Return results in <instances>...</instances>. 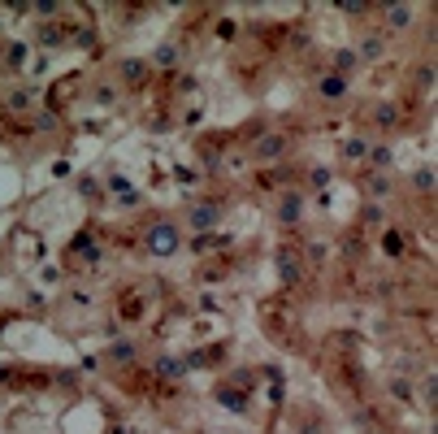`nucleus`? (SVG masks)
Returning a JSON list of instances; mask_svg holds the SVG:
<instances>
[{"label": "nucleus", "mask_w": 438, "mask_h": 434, "mask_svg": "<svg viewBox=\"0 0 438 434\" xmlns=\"http://www.w3.org/2000/svg\"><path fill=\"white\" fill-rule=\"evenodd\" d=\"M282 148H287V139H282L278 131H269V135H260V139H256V156H260V161L282 156Z\"/></svg>", "instance_id": "nucleus-1"}, {"label": "nucleus", "mask_w": 438, "mask_h": 434, "mask_svg": "<svg viewBox=\"0 0 438 434\" xmlns=\"http://www.w3.org/2000/svg\"><path fill=\"white\" fill-rule=\"evenodd\" d=\"M148 243H152V248H156L161 256H165V252H174V248H178V239H174V226H156Z\"/></svg>", "instance_id": "nucleus-2"}, {"label": "nucleus", "mask_w": 438, "mask_h": 434, "mask_svg": "<svg viewBox=\"0 0 438 434\" xmlns=\"http://www.w3.org/2000/svg\"><path fill=\"white\" fill-rule=\"evenodd\" d=\"M408 22H412V9H408V5H391V9H387V26H395V31H404Z\"/></svg>", "instance_id": "nucleus-3"}, {"label": "nucleus", "mask_w": 438, "mask_h": 434, "mask_svg": "<svg viewBox=\"0 0 438 434\" xmlns=\"http://www.w3.org/2000/svg\"><path fill=\"white\" fill-rule=\"evenodd\" d=\"M347 91V79H339V74H330V79H321V96H330V100H339Z\"/></svg>", "instance_id": "nucleus-4"}, {"label": "nucleus", "mask_w": 438, "mask_h": 434, "mask_svg": "<svg viewBox=\"0 0 438 434\" xmlns=\"http://www.w3.org/2000/svg\"><path fill=\"white\" fill-rule=\"evenodd\" d=\"M213 222H217V204H200L191 213V226H213Z\"/></svg>", "instance_id": "nucleus-5"}, {"label": "nucleus", "mask_w": 438, "mask_h": 434, "mask_svg": "<svg viewBox=\"0 0 438 434\" xmlns=\"http://www.w3.org/2000/svg\"><path fill=\"white\" fill-rule=\"evenodd\" d=\"M300 208H304V204H300V196H287V200H282V208H278V217H282V222H295Z\"/></svg>", "instance_id": "nucleus-6"}, {"label": "nucleus", "mask_w": 438, "mask_h": 434, "mask_svg": "<svg viewBox=\"0 0 438 434\" xmlns=\"http://www.w3.org/2000/svg\"><path fill=\"white\" fill-rule=\"evenodd\" d=\"M152 61H156V66H174V61H178V48H174V44H161Z\"/></svg>", "instance_id": "nucleus-7"}, {"label": "nucleus", "mask_w": 438, "mask_h": 434, "mask_svg": "<svg viewBox=\"0 0 438 434\" xmlns=\"http://www.w3.org/2000/svg\"><path fill=\"white\" fill-rule=\"evenodd\" d=\"M360 57H365V61H377V57H382V39H365V44H360Z\"/></svg>", "instance_id": "nucleus-8"}, {"label": "nucleus", "mask_w": 438, "mask_h": 434, "mask_svg": "<svg viewBox=\"0 0 438 434\" xmlns=\"http://www.w3.org/2000/svg\"><path fill=\"white\" fill-rule=\"evenodd\" d=\"M421 191H434V170H417V178H412Z\"/></svg>", "instance_id": "nucleus-9"}, {"label": "nucleus", "mask_w": 438, "mask_h": 434, "mask_svg": "<svg viewBox=\"0 0 438 434\" xmlns=\"http://www.w3.org/2000/svg\"><path fill=\"white\" fill-rule=\"evenodd\" d=\"M352 66H356V52H347V48H343L339 57H335V70H352Z\"/></svg>", "instance_id": "nucleus-10"}, {"label": "nucleus", "mask_w": 438, "mask_h": 434, "mask_svg": "<svg viewBox=\"0 0 438 434\" xmlns=\"http://www.w3.org/2000/svg\"><path fill=\"white\" fill-rule=\"evenodd\" d=\"M113 356H118V360H135V348H131V343H113Z\"/></svg>", "instance_id": "nucleus-11"}, {"label": "nucleus", "mask_w": 438, "mask_h": 434, "mask_svg": "<svg viewBox=\"0 0 438 434\" xmlns=\"http://www.w3.org/2000/svg\"><path fill=\"white\" fill-rule=\"evenodd\" d=\"M365 152H369V143H365V139H352V143H347V156H365Z\"/></svg>", "instance_id": "nucleus-12"}, {"label": "nucleus", "mask_w": 438, "mask_h": 434, "mask_svg": "<svg viewBox=\"0 0 438 434\" xmlns=\"http://www.w3.org/2000/svg\"><path fill=\"white\" fill-rule=\"evenodd\" d=\"M122 70H126V79H143V66H139V61H126Z\"/></svg>", "instance_id": "nucleus-13"}, {"label": "nucleus", "mask_w": 438, "mask_h": 434, "mask_svg": "<svg viewBox=\"0 0 438 434\" xmlns=\"http://www.w3.org/2000/svg\"><path fill=\"white\" fill-rule=\"evenodd\" d=\"M161 373H165V378H178V360H161Z\"/></svg>", "instance_id": "nucleus-14"}]
</instances>
